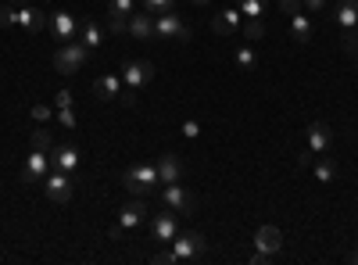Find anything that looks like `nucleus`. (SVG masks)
<instances>
[{
    "mask_svg": "<svg viewBox=\"0 0 358 265\" xmlns=\"http://www.w3.org/2000/svg\"><path fill=\"white\" fill-rule=\"evenodd\" d=\"M50 33L57 36V40H79V22H76V15L72 11H54L50 15Z\"/></svg>",
    "mask_w": 358,
    "mask_h": 265,
    "instance_id": "obj_12",
    "label": "nucleus"
},
{
    "mask_svg": "<svg viewBox=\"0 0 358 265\" xmlns=\"http://www.w3.org/2000/svg\"><path fill=\"white\" fill-rule=\"evenodd\" d=\"M330 143H334L330 126H326V122H312V129H308V151L312 155H326V151H330Z\"/></svg>",
    "mask_w": 358,
    "mask_h": 265,
    "instance_id": "obj_16",
    "label": "nucleus"
},
{
    "mask_svg": "<svg viewBox=\"0 0 358 265\" xmlns=\"http://www.w3.org/2000/svg\"><path fill=\"white\" fill-rule=\"evenodd\" d=\"M190 4H194V8H208V4H212V0H190Z\"/></svg>",
    "mask_w": 358,
    "mask_h": 265,
    "instance_id": "obj_43",
    "label": "nucleus"
},
{
    "mask_svg": "<svg viewBox=\"0 0 358 265\" xmlns=\"http://www.w3.org/2000/svg\"><path fill=\"white\" fill-rule=\"evenodd\" d=\"M241 33H244L248 40H262V36H265V25H262V18H248Z\"/></svg>",
    "mask_w": 358,
    "mask_h": 265,
    "instance_id": "obj_26",
    "label": "nucleus"
},
{
    "mask_svg": "<svg viewBox=\"0 0 358 265\" xmlns=\"http://www.w3.org/2000/svg\"><path fill=\"white\" fill-rule=\"evenodd\" d=\"M126 25H129V18H118V15H108V29L118 36V33H126Z\"/></svg>",
    "mask_w": 358,
    "mask_h": 265,
    "instance_id": "obj_30",
    "label": "nucleus"
},
{
    "mask_svg": "<svg viewBox=\"0 0 358 265\" xmlns=\"http://www.w3.org/2000/svg\"><path fill=\"white\" fill-rule=\"evenodd\" d=\"M15 25L29 29V33H40V29H50V18L43 11H36V8H18L15 11Z\"/></svg>",
    "mask_w": 358,
    "mask_h": 265,
    "instance_id": "obj_15",
    "label": "nucleus"
},
{
    "mask_svg": "<svg viewBox=\"0 0 358 265\" xmlns=\"http://www.w3.org/2000/svg\"><path fill=\"white\" fill-rule=\"evenodd\" d=\"M33 119L36 122H50V108L47 104H33Z\"/></svg>",
    "mask_w": 358,
    "mask_h": 265,
    "instance_id": "obj_33",
    "label": "nucleus"
},
{
    "mask_svg": "<svg viewBox=\"0 0 358 265\" xmlns=\"http://www.w3.org/2000/svg\"><path fill=\"white\" fill-rule=\"evenodd\" d=\"M233 62L241 65L244 72H251V69H255V62H258V57H255V50H251V47H236V54H233Z\"/></svg>",
    "mask_w": 358,
    "mask_h": 265,
    "instance_id": "obj_25",
    "label": "nucleus"
},
{
    "mask_svg": "<svg viewBox=\"0 0 358 265\" xmlns=\"http://www.w3.org/2000/svg\"><path fill=\"white\" fill-rule=\"evenodd\" d=\"M94 97L97 101H115V97H122V76H101L97 83H94Z\"/></svg>",
    "mask_w": 358,
    "mask_h": 265,
    "instance_id": "obj_17",
    "label": "nucleus"
},
{
    "mask_svg": "<svg viewBox=\"0 0 358 265\" xmlns=\"http://www.w3.org/2000/svg\"><path fill=\"white\" fill-rule=\"evenodd\" d=\"M273 258H276V255H265V251H255V255H251V262H255V265H268Z\"/></svg>",
    "mask_w": 358,
    "mask_h": 265,
    "instance_id": "obj_38",
    "label": "nucleus"
},
{
    "mask_svg": "<svg viewBox=\"0 0 358 265\" xmlns=\"http://www.w3.org/2000/svg\"><path fill=\"white\" fill-rule=\"evenodd\" d=\"M50 143H54V140H50L47 129H36V133H33V147H40V151H50Z\"/></svg>",
    "mask_w": 358,
    "mask_h": 265,
    "instance_id": "obj_29",
    "label": "nucleus"
},
{
    "mask_svg": "<svg viewBox=\"0 0 358 265\" xmlns=\"http://www.w3.org/2000/svg\"><path fill=\"white\" fill-rule=\"evenodd\" d=\"M122 183H126V190H129L133 197L151 194V190L162 183V180H158V165H147V162H143V165H133V169L126 172V180H122Z\"/></svg>",
    "mask_w": 358,
    "mask_h": 265,
    "instance_id": "obj_1",
    "label": "nucleus"
},
{
    "mask_svg": "<svg viewBox=\"0 0 358 265\" xmlns=\"http://www.w3.org/2000/svg\"><path fill=\"white\" fill-rule=\"evenodd\" d=\"M108 15L129 18V15H133V0H111V4H108Z\"/></svg>",
    "mask_w": 358,
    "mask_h": 265,
    "instance_id": "obj_27",
    "label": "nucleus"
},
{
    "mask_svg": "<svg viewBox=\"0 0 358 265\" xmlns=\"http://www.w3.org/2000/svg\"><path fill=\"white\" fill-rule=\"evenodd\" d=\"M43 190H47V197L54 201V204H69L72 201V172H50L47 180H43Z\"/></svg>",
    "mask_w": 358,
    "mask_h": 265,
    "instance_id": "obj_6",
    "label": "nucleus"
},
{
    "mask_svg": "<svg viewBox=\"0 0 358 265\" xmlns=\"http://www.w3.org/2000/svg\"><path fill=\"white\" fill-rule=\"evenodd\" d=\"M241 29H244V15H241V8L215 11V18H212V33H215V36H236Z\"/></svg>",
    "mask_w": 358,
    "mask_h": 265,
    "instance_id": "obj_9",
    "label": "nucleus"
},
{
    "mask_svg": "<svg viewBox=\"0 0 358 265\" xmlns=\"http://www.w3.org/2000/svg\"><path fill=\"white\" fill-rule=\"evenodd\" d=\"M15 11H18V8H8V4L0 8V25H15Z\"/></svg>",
    "mask_w": 358,
    "mask_h": 265,
    "instance_id": "obj_35",
    "label": "nucleus"
},
{
    "mask_svg": "<svg viewBox=\"0 0 358 265\" xmlns=\"http://www.w3.org/2000/svg\"><path fill=\"white\" fill-rule=\"evenodd\" d=\"M151 79H155V65L151 62H129L122 69V86H126V90H133V94H140Z\"/></svg>",
    "mask_w": 358,
    "mask_h": 265,
    "instance_id": "obj_8",
    "label": "nucleus"
},
{
    "mask_svg": "<svg viewBox=\"0 0 358 265\" xmlns=\"http://www.w3.org/2000/svg\"><path fill=\"white\" fill-rule=\"evenodd\" d=\"M101 40H104V33H101V25H94V22H86V25H79V43L90 50V47H101Z\"/></svg>",
    "mask_w": 358,
    "mask_h": 265,
    "instance_id": "obj_21",
    "label": "nucleus"
},
{
    "mask_svg": "<svg viewBox=\"0 0 358 265\" xmlns=\"http://www.w3.org/2000/svg\"><path fill=\"white\" fill-rule=\"evenodd\" d=\"M236 8H241V15H248V18H262L265 0H236Z\"/></svg>",
    "mask_w": 358,
    "mask_h": 265,
    "instance_id": "obj_24",
    "label": "nucleus"
},
{
    "mask_svg": "<svg viewBox=\"0 0 358 265\" xmlns=\"http://www.w3.org/2000/svg\"><path fill=\"white\" fill-rule=\"evenodd\" d=\"M183 133H187V136H190V140H194V136H197V133H201V126H197V122H194V119H190V122H183Z\"/></svg>",
    "mask_w": 358,
    "mask_h": 265,
    "instance_id": "obj_39",
    "label": "nucleus"
},
{
    "mask_svg": "<svg viewBox=\"0 0 358 265\" xmlns=\"http://www.w3.org/2000/svg\"><path fill=\"white\" fill-rule=\"evenodd\" d=\"M179 176H183V165H179L176 155H162L158 158V180L162 183H179Z\"/></svg>",
    "mask_w": 358,
    "mask_h": 265,
    "instance_id": "obj_18",
    "label": "nucleus"
},
{
    "mask_svg": "<svg viewBox=\"0 0 358 265\" xmlns=\"http://www.w3.org/2000/svg\"><path fill=\"white\" fill-rule=\"evenodd\" d=\"M18 4H25V0H18Z\"/></svg>",
    "mask_w": 358,
    "mask_h": 265,
    "instance_id": "obj_44",
    "label": "nucleus"
},
{
    "mask_svg": "<svg viewBox=\"0 0 358 265\" xmlns=\"http://www.w3.org/2000/svg\"><path fill=\"white\" fill-rule=\"evenodd\" d=\"M47 169H50V158L40 151V147H33V155H29V162L22 169V183H43L47 180Z\"/></svg>",
    "mask_w": 358,
    "mask_h": 265,
    "instance_id": "obj_11",
    "label": "nucleus"
},
{
    "mask_svg": "<svg viewBox=\"0 0 358 265\" xmlns=\"http://www.w3.org/2000/svg\"><path fill=\"white\" fill-rule=\"evenodd\" d=\"M54 101H57V108H72V101H76V94H72V90H62V94H57Z\"/></svg>",
    "mask_w": 358,
    "mask_h": 265,
    "instance_id": "obj_36",
    "label": "nucleus"
},
{
    "mask_svg": "<svg viewBox=\"0 0 358 265\" xmlns=\"http://www.w3.org/2000/svg\"><path fill=\"white\" fill-rule=\"evenodd\" d=\"M176 237H179V222H176V212L172 208L151 215V241L155 244H172Z\"/></svg>",
    "mask_w": 358,
    "mask_h": 265,
    "instance_id": "obj_4",
    "label": "nucleus"
},
{
    "mask_svg": "<svg viewBox=\"0 0 358 265\" xmlns=\"http://www.w3.org/2000/svg\"><path fill=\"white\" fill-rule=\"evenodd\" d=\"M162 204H165V208H172V212H179V215H194V208H197V201H194L183 187H179V183H165Z\"/></svg>",
    "mask_w": 358,
    "mask_h": 265,
    "instance_id": "obj_7",
    "label": "nucleus"
},
{
    "mask_svg": "<svg viewBox=\"0 0 358 265\" xmlns=\"http://www.w3.org/2000/svg\"><path fill=\"white\" fill-rule=\"evenodd\" d=\"M312 162H315V155H312V151H308V147H305V151H301V155H297V165H312Z\"/></svg>",
    "mask_w": 358,
    "mask_h": 265,
    "instance_id": "obj_40",
    "label": "nucleus"
},
{
    "mask_svg": "<svg viewBox=\"0 0 358 265\" xmlns=\"http://www.w3.org/2000/svg\"><path fill=\"white\" fill-rule=\"evenodd\" d=\"M172 244H176V248H172L176 262H201V258L208 255V241L201 237L197 229H187V233H179V237H176Z\"/></svg>",
    "mask_w": 358,
    "mask_h": 265,
    "instance_id": "obj_2",
    "label": "nucleus"
},
{
    "mask_svg": "<svg viewBox=\"0 0 358 265\" xmlns=\"http://www.w3.org/2000/svg\"><path fill=\"white\" fill-rule=\"evenodd\" d=\"M126 33H129L133 40H151V36H155V18H151V11H133Z\"/></svg>",
    "mask_w": 358,
    "mask_h": 265,
    "instance_id": "obj_13",
    "label": "nucleus"
},
{
    "mask_svg": "<svg viewBox=\"0 0 358 265\" xmlns=\"http://www.w3.org/2000/svg\"><path fill=\"white\" fill-rule=\"evenodd\" d=\"M155 36H162V40H190V29H187V22H179L176 11H162L155 18Z\"/></svg>",
    "mask_w": 358,
    "mask_h": 265,
    "instance_id": "obj_5",
    "label": "nucleus"
},
{
    "mask_svg": "<svg viewBox=\"0 0 358 265\" xmlns=\"http://www.w3.org/2000/svg\"><path fill=\"white\" fill-rule=\"evenodd\" d=\"M86 65V47L83 43H76V40H69V43H62L54 50V69L62 72V76H72V72H79Z\"/></svg>",
    "mask_w": 358,
    "mask_h": 265,
    "instance_id": "obj_3",
    "label": "nucleus"
},
{
    "mask_svg": "<svg viewBox=\"0 0 358 265\" xmlns=\"http://www.w3.org/2000/svg\"><path fill=\"white\" fill-rule=\"evenodd\" d=\"M344 50L358 54V33H355V29H344Z\"/></svg>",
    "mask_w": 358,
    "mask_h": 265,
    "instance_id": "obj_31",
    "label": "nucleus"
},
{
    "mask_svg": "<svg viewBox=\"0 0 358 265\" xmlns=\"http://www.w3.org/2000/svg\"><path fill=\"white\" fill-rule=\"evenodd\" d=\"M322 4L326 0H301V8H308V11H322Z\"/></svg>",
    "mask_w": 358,
    "mask_h": 265,
    "instance_id": "obj_41",
    "label": "nucleus"
},
{
    "mask_svg": "<svg viewBox=\"0 0 358 265\" xmlns=\"http://www.w3.org/2000/svg\"><path fill=\"white\" fill-rule=\"evenodd\" d=\"M255 248L265 251V255H280V251H283V233H280L276 226H262V229L255 233Z\"/></svg>",
    "mask_w": 358,
    "mask_h": 265,
    "instance_id": "obj_14",
    "label": "nucleus"
},
{
    "mask_svg": "<svg viewBox=\"0 0 358 265\" xmlns=\"http://www.w3.org/2000/svg\"><path fill=\"white\" fill-rule=\"evenodd\" d=\"M57 122H62L65 129H72V126H76V115H72V108H57Z\"/></svg>",
    "mask_w": 358,
    "mask_h": 265,
    "instance_id": "obj_32",
    "label": "nucleus"
},
{
    "mask_svg": "<svg viewBox=\"0 0 358 265\" xmlns=\"http://www.w3.org/2000/svg\"><path fill=\"white\" fill-rule=\"evenodd\" d=\"M337 22H341L344 29H355V25H358V0H348V4L337 8Z\"/></svg>",
    "mask_w": 358,
    "mask_h": 265,
    "instance_id": "obj_23",
    "label": "nucleus"
},
{
    "mask_svg": "<svg viewBox=\"0 0 358 265\" xmlns=\"http://www.w3.org/2000/svg\"><path fill=\"white\" fill-rule=\"evenodd\" d=\"M147 219H151V208H147V201H140V197L122 204V212H118V226H122V229H136Z\"/></svg>",
    "mask_w": 358,
    "mask_h": 265,
    "instance_id": "obj_10",
    "label": "nucleus"
},
{
    "mask_svg": "<svg viewBox=\"0 0 358 265\" xmlns=\"http://www.w3.org/2000/svg\"><path fill=\"white\" fill-rule=\"evenodd\" d=\"M151 262L155 265H176V255L172 251H158V255H151Z\"/></svg>",
    "mask_w": 358,
    "mask_h": 265,
    "instance_id": "obj_34",
    "label": "nucleus"
},
{
    "mask_svg": "<svg viewBox=\"0 0 358 265\" xmlns=\"http://www.w3.org/2000/svg\"><path fill=\"white\" fill-rule=\"evenodd\" d=\"M79 165V151L72 143H65V147H54V169H62V172H72Z\"/></svg>",
    "mask_w": 358,
    "mask_h": 265,
    "instance_id": "obj_20",
    "label": "nucleus"
},
{
    "mask_svg": "<svg viewBox=\"0 0 358 265\" xmlns=\"http://www.w3.org/2000/svg\"><path fill=\"white\" fill-rule=\"evenodd\" d=\"M280 8H283L287 15H297V11H301V0H280Z\"/></svg>",
    "mask_w": 358,
    "mask_h": 265,
    "instance_id": "obj_37",
    "label": "nucleus"
},
{
    "mask_svg": "<svg viewBox=\"0 0 358 265\" xmlns=\"http://www.w3.org/2000/svg\"><path fill=\"white\" fill-rule=\"evenodd\" d=\"M143 8L151 15H162V11H172V0H143Z\"/></svg>",
    "mask_w": 358,
    "mask_h": 265,
    "instance_id": "obj_28",
    "label": "nucleus"
},
{
    "mask_svg": "<svg viewBox=\"0 0 358 265\" xmlns=\"http://www.w3.org/2000/svg\"><path fill=\"white\" fill-rule=\"evenodd\" d=\"M312 165H315V180H319V183H334V180H337V165L326 158V155H322L319 162H312Z\"/></svg>",
    "mask_w": 358,
    "mask_h": 265,
    "instance_id": "obj_22",
    "label": "nucleus"
},
{
    "mask_svg": "<svg viewBox=\"0 0 358 265\" xmlns=\"http://www.w3.org/2000/svg\"><path fill=\"white\" fill-rule=\"evenodd\" d=\"M348 262H351V265H358V248H355V251H348Z\"/></svg>",
    "mask_w": 358,
    "mask_h": 265,
    "instance_id": "obj_42",
    "label": "nucleus"
},
{
    "mask_svg": "<svg viewBox=\"0 0 358 265\" xmlns=\"http://www.w3.org/2000/svg\"><path fill=\"white\" fill-rule=\"evenodd\" d=\"M290 36H294L297 43H308V40H312V18H308L305 11L290 15Z\"/></svg>",
    "mask_w": 358,
    "mask_h": 265,
    "instance_id": "obj_19",
    "label": "nucleus"
}]
</instances>
